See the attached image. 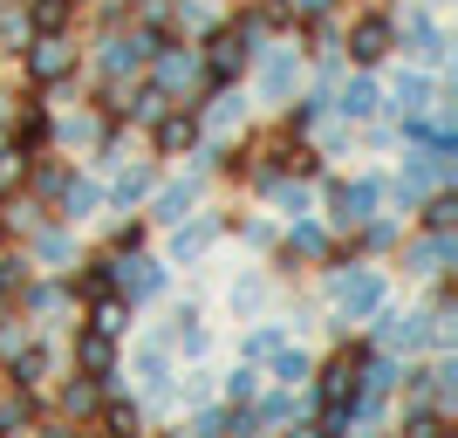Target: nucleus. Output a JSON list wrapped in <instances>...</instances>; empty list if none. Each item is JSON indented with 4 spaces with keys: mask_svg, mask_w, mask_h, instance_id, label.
<instances>
[{
    "mask_svg": "<svg viewBox=\"0 0 458 438\" xmlns=\"http://www.w3.org/2000/svg\"><path fill=\"white\" fill-rule=\"evenodd\" d=\"M21 69H28V82H35V90H55V82L76 76V41H69V35H28Z\"/></svg>",
    "mask_w": 458,
    "mask_h": 438,
    "instance_id": "1",
    "label": "nucleus"
},
{
    "mask_svg": "<svg viewBox=\"0 0 458 438\" xmlns=\"http://www.w3.org/2000/svg\"><path fill=\"white\" fill-rule=\"evenodd\" d=\"M247 56H253V41L240 35V28H219V35L206 41V56H199V69H206V90H226V82L247 69Z\"/></svg>",
    "mask_w": 458,
    "mask_h": 438,
    "instance_id": "2",
    "label": "nucleus"
},
{
    "mask_svg": "<svg viewBox=\"0 0 458 438\" xmlns=\"http://www.w3.org/2000/svg\"><path fill=\"white\" fill-rule=\"evenodd\" d=\"M363 363H369V349H343V356H328L322 404H363Z\"/></svg>",
    "mask_w": 458,
    "mask_h": 438,
    "instance_id": "3",
    "label": "nucleus"
},
{
    "mask_svg": "<svg viewBox=\"0 0 458 438\" xmlns=\"http://www.w3.org/2000/svg\"><path fill=\"white\" fill-rule=\"evenodd\" d=\"M397 48V21L390 14H356V28H349V56L356 62H383Z\"/></svg>",
    "mask_w": 458,
    "mask_h": 438,
    "instance_id": "4",
    "label": "nucleus"
},
{
    "mask_svg": "<svg viewBox=\"0 0 458 438\" xmlns=\"http://www.w3.org/2000/svg\"><path fill=\"white\" fill-rule=\"evenodd\" d=\"M335 308H343V322L377 315V308H383V281H377V274H343V281H335Z\"/></svg>",
    "mask_w": 458,
    "mask_h": 438,
    "instance_id": "5",
    "label": "nucleus"
},
{
    "mask_svg": "<svg viewBox=\"0 0 458 438\" xmlns=\"http://www.w3.org/2000/svg\"><path fill=\"white\" fill-rule=\"evenodd\" d=\"M103 398H110L103 377H69V383H62V398H55V411H62V418H76V425H96Z\"/></svg>",
    "mask_w": 458,
    "mask_h": 438,
    "instance_id": "6",
    "label": "nucleus"
},
{
    "mask_svg": "<svg viewBox=\"0 0 458 438\" xmlns=\"http://www.w3.org/2000/svg\"><path fill=\"white\" fill-rule=\"evenodd\" d=\"M76 370H82V377H116V336H110V329H82V336H76Z\"/></svg>",
    "mask_w": 458,
    "mask_h": 438,
    "instance_id": "7",
    "label": "nucleus"
},
{
    "mask_svg": "<svg viewBox=\"0 0 458 438\" xmlns=\"http://www.w3.org/2000/svg\"><path fill=\"white\" fill-rule=\"evenodd\" d=\"M157 288H165V267L157 261H144L137 247H131V261H116V295H123V302H144Z\"/></svg>",
    "mask_w": 458,
    "mask_h": 438,
    "instance_id": "8",
    "label": "nucleus"
},
{
    "mask_svg": "<svg viewBox=\"0 0 458 438\" xmlns=\"http://www.w3.org/2000/svg\"><path fill=\"white\" fill-rule=\"evenodd\" d=\"M377 206H383V185H369V178L335 185V227H363V219H377Z\"/></svg>",
    "mask_w": 458,
    "mask_h": 438,
    "instance_id": "9",
    "label": "nucleus"
},
{
    "mask_svg": "<svg viewBox=\"0 0 458 438\" xmlns=\"http://www.w3.org/2000/svg\"><path fill=\"white\" fill-rule=\"evenodd\" d=\"M157 151H199V110H157Z\"/></svg>",
    "mask_w": 458,
    "mask_h": 438,
    "instance_id": "10",
    "label": "nucleus"
},
{
    "mask_svg": "<svg viewBox=\"0 0 458 438\" xmlns=\"http://www.w3.org/2000/svg\"><path fill=\"white\" fill-rule=\"evenodd\" d=\"M7 144L28 151V158H41V144H48V110H41V103H21V116L7 124Z\"/></svg>",
    "mask_w": 458,
    "mask_h": 438,
    "instance_id": "11",
    "label": "nucleus"
},
{
    "mask_svg": "<svg viewBox=\"0 0 458 438\" xmlns=\"http://www.w3.org/2000/svg\"><path fill=\"white\" fill-rule=\"evenodd\" d=\"M41 425V404H35V391H7V398H0V432H35Z\"/></svg>",
    "mask_w": 458,
    "mask_h": 438,
    "instance_id": "12",
    "label": "nucleus"
},
{
    "mask_svg": "<svg viewBox=\"0 0 458 438\" xmlns=\"http://www.w3.org/2000/svg\"><path fill=\"white\" fill-rule=\"evenodd\" d=\"M76 21V0H28V28L35 35H69Z\"/></svg>",
    "mask_w": 458,
    "mask_h": 438,
    "instance_id": "13",
    "label": "nucleus"
},
{
    "mask_svg": "<svg viewBox=\"0 0 458 438\" xmlns=\"http://www.w3.org/2000/svg\"><path fill=\"white\" fill-rule=\"evenodd\" d=\"M151 62H157V76H165V90H185V82H199V56H191V48L178 56L172 41H165V48H157Z\"/></svg>",
    "mask_w": 458,
    "mask_h": 438,
    "instance_id": "14",
    "label": "nucleus"
},
{
    "mask_svg": "<svg viewBox=\"0 0 458 438\" xmlns=\"http://www.w3.org/2000/svg\"><path fill=\"white\" fill-rule=\"evenodd\" d=\"M445 261H452V233H431L411 247V274H445Z\"/></svg>",
    "mask_w": 458,
    "mask_h": 438,
    "instance_id": "15",
    "label": "nucleus"
},
{
    "mask_svg": "<svg viewBox=\"0 0 458 438\" xmlns=\"http://www.w3.org/2000/svg\"><path fill=\"white\" fill-rule=\"evenodd\" d=\"M123 315H131V302H123V295H96V302H89V322L110 329V336H123V329H131Z\"/></svg>",
    "mask_w": 458,
    "mask_h": 438,
    "instance_id": "16",
    "label": "nucleus"
},
{
    "mask_svg": "<svg viewBox=\"0 0 458 438\" xmlns=\"http://www.w3.org/2000/svg\"><path fill=\"white\" fill-rule=\"evenodd\" d=\"M96 295H116V253L82 267V302H96Z\"/></svg>",
    "mask_w": 458,
    "mask_h": 438,
    "instance_id": "17",
    "label": "nucleus"
},
{
    "mask_svg": "<svg viewBox=\"0 0 458 438\" xmlns=\"http://www.w3.org/2000/svg\"><path fill=\"white\" fill-rule=\"evenodd\" d=\"M322 253H328V240L315 227H294V233H287V261H322Z\"/></svg>",
    "mask_w": 458,
    "mask_h": 438,
    "instance_id": "18",
    "label": "nucleus"
},
{
    "mask_svg": "<svg viewBox=\"0 0 458 438\" xmlns=\"http://www.w3.org/2000/svg\"><path fill=\"white\" fill-rule=\"evenodd\" d=\"M335 110H343V116H369V110H377V82H349V90L335 96Z\"/></svg>",
    "mask_w": 458,
    "mask_h": 438,
    "instance_id": "19",
    "label": "nucleus"
},
{
    "mask_svg": "<svg viewBox=\"0 0 458 438\" xmlns=\"http://www.w3.org/2000/svg\"><path fill=\"white\" fill-rule=\"evenodd\" d=\"M397 110H403V116L431 110V82H424V76H403V82H397Z\"/></svg>",
    "mask_w": 458,
    "mask_h": 438,
    "instance_id": "20",
    "label": "nucleus"
},
{
    "mask_svg": "<svg viewBox=\"0 0 458 438\" xmlns=\"http://www.w3.org/2000/svg\"><path fill=\"white\" fill-rule=\"evenodd\" d=\"M403 432H411V438H438L445 432V404H418V411L403 418Z\"/></svg>",
    "mask_w": 458,
    "mask_h": 438,
    "instance_id": "21",
    "label": "nucleus"
},
{
    "mask_svg": "<svg viewBox=\"0 0 458 438\" xmlns=\"http://www.w3.org/2000/svg\"><path fill=\"white\" fill-rule=\"evenodd\" d=\"M383 336H390V343H403V349H418L431 329H424V315H390V329H383Z\"/></svg>",
    "mask_w": 458,
    "mask_h": 438,
    "instance_id": "22",
    "label": "nucleus"
},
{
    "mask_svg": "<svg viewBox=\"0 0 458 438\" xmlns=\"http://www.w3.org/2000/svg\"><path fill=\"white\" fill-rule=\"evenodd\" d=\"M424 227H431V233H452L458 227V199H452V192H438V199L424 206Z\"/></svg>",
    "mask_w": 458,
    "mask_h": 438,
    "instance_id": "23",
    "label": "nucleus"
},
{
    "mask_svg": "<svg viewBox=\"0 0 458 438\" xmlns=\"http://www.w3.org/2000/svg\"><path fill=\"white\" fill-rule=\"evenodd\" d=\"M28 35H35V28H28V14H7V21H0V48H7V56H21V48H28Z\"/></svg>",
    "mask_w": 458,
    "mask_h": 438,
    "instance_id": "24",
    "label": "nucleus"
},
{
    "mask_svg": "<svg viewBox=\"0 0 458 438\" xmlns=\"http://www.w3.org/2000/svg\"><path fill=\"white\" fill-rule=\"evenodd\" d=\"M185 206H191V178H185V185H165V199H157V219H185Z\"/></svg>",
    "mask_w": 458,
    "mask_h": 438,
    "instance_id": "25",
    "label": "nucleus"
},
{
    "mask_svg": "<svg viewBox=\"0 0 458 438\" xmlns=\"http://www.w3.org/2000/svg\"><path fill=\"white\" fill-rule=\"evenodd\" d=\"M287 82H294V48H281V56L267 62V96H281Z\"/></svg>",
    "mask_w": 458,
    "mask_h": 438,
    "instance_id": "26",
    "label": "nucleus"
},
{
    "mask_svg": "<svg viewBox=\"0 0 458 438\" xmlns=\"http://www.w3.org/2000/svg\"><path fill=\"white\" fill-rule=\"evenodd\" d=\"M287 7V21H322V14H335V0H281Z\"/></svg>",
    "mask_w": 458,
    "mask_h": 438,
    "instance_id": "27",
    "label": "nucleus"
},
{
    "mask_svg": "<svg viewBox=\"0 0 458 438\" xmlns=\"http://www.w3.org/2000/svg\"><path fill=\"white\" fill-rule=\"evenodd\" d=\"M274 377H281V383H301V377H308V356H301V349H281V363H274Z\"/></svg>",
    "mask_w": 458,
    "mask_h": 438,
    "instance_id": "28",
    "label": "nucleus"
},
{
    "mask_svg": "<svg viewBox=\"0 0 458 438\" xmlns=\"http://www.w3.org/2000/svg\"><path fill=\"white\" fill-rule=\"evenodd\" d=\"M253 391H260V377H253V370H233V377H226V398H233V404H253Z\"/></svg>",
    "mask_w": 458,
    "mask_h": 438,
    "instance_id": "29",
    "label": "nucleus"
},
{
    "mask_svg": "<svg viewBox=\"0 0 458 438\" xmlns=\"http://www.w3.org/2000/svg\"><path fill=\"white\" fill-rule=\"evenodd\" d=\"M144 192H151V172H123V178H116V199H123V206L144 199Z\"/></svg>",
    "mask_w": 458,
    "mask_h": 438,
    "instance_id": "30",
    "label": "nucleus"
},
{
    "mask_svg": "<svg viewBox=\"0 0 458 438\" xmlns=\"http://www.w3.org/2000/svg\"><path fill=\"white\" fill-rule=\"evenodd\" d=\"M123 110H131V116H144V124H151V116L165 110V96H157V90H137L131 103H123Z\"/></svg>",
    "mask_w": 458,
    "mask_h": 438,
    "instance_id": "31",
    "label": "nucleus"
},
{
    "mask_svg": "<svg viewBox=\"0 0 458 438\" xmlns=\"http://www.w3.org/2000/svg\"><path fill=\"white\" fill-rule=\"evenodd\" d=\"M35 253H41L48 267H55V261H69V240H62V233H41V240H35Z\"/></svg>",
    "mask_w": 458,
    "mask_h": 438,
    "instance_id": "32",
    "label": "nucleus"
},
{
    "mask_svg": "<svg viewBox=\"0 0 458 438\" xmlns=\"http://www.w3.org/2000/svg\"><path fill=\"white\" fill-rule=\"evenodd\" d=\"M274 349H281V329H253L247 336V356H274Z\"/></svg>",
    "mask_w": 458,
    "mask_h": 438,
    "instance_id": "33",
    "label": "nucleus"
},
{
    "mask_svg": "<svg viewBox=\"0 0 458 438\" xmlns=\"http://www.w3.org/2000/svg\"><path fill=\"white\" fill-rule=\"evenodd\" d=\"M0 240H7V219H0Z\"/></svg>",
    "mask_w": 458,
    "mask_h": 438,
    "instance_id": "34",
    "label": "nucleus"
}]
</instances>
